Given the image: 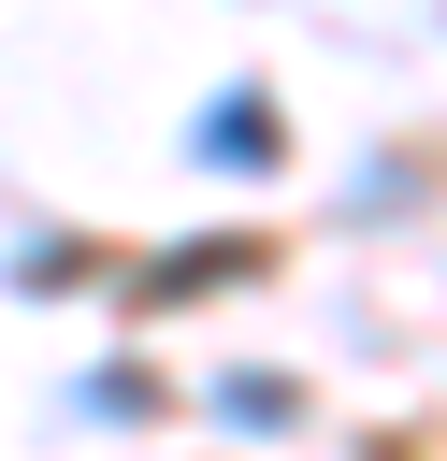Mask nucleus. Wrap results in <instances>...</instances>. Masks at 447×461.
<instances>
[{
    "label": "nucleus",
    "mask_w": 447,
    "mask_h": 461,
    "mask_svg": "<svg viewBox=\"0 0 447 461\" xmlns=\"http://www.w3.org/2000/svg\"><path fill=\"white\" fill-rule=\"evenodd\" d=\"M202 158H245V173H260V158H274V101H260V86H231V101L202 115Z\"/></svg>",
    "instance_id": "f257e3e1"
}]
</instances>
